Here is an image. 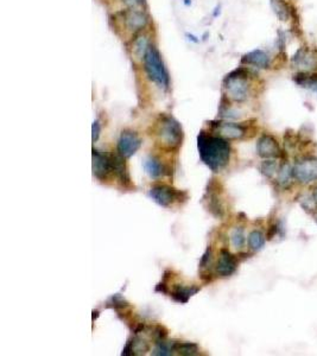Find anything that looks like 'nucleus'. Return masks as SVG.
<instances>
[{"label":"nucleus","instance_id":"obj_1","mask_svg":"<svg viewBox=\"0 0 317 356\" xmlns=\"http://www.w3.org/2000/svg\"><path fill=\"white\" fill-rule=\"evenodd\" d=\"M200 158L213 172L220 171L230 161L231 146L224 137H215L201 132L197 137Z\"/></svg>","mask_w":317,"mask_h":356},{"label":"nucleus","instance_id":"obj_28","mask_svg":"<svg viewBox=\"0 0 317 356\" xmlns=\"http://www.w3.org/2000/svg\"><path fill=\"white\" fill-rule=\"evenodd\" d=\"M91 132H93V143H95L99 139V136H100V132H101V127H100V124H99V121L93 122Z\"/></svg>","mask_w":317,"mask_h":356},{"label":"nucleus","instance_id":"obj_17","mask_svg":"<svg viewBox=\"0 0 317 356\" xmlns=\"http://www.w3.org/2000/svg\"><path fill=\"white\" fill-rule=\"evenodd\" d=\"M199 291L200 287L194 286V285H190V286L176 285L174 290L170 292V296L175 302L181 303V304H185V303H188L190 297H193V296L196 295Z\"/></svg>","mask_w":317,"mask_h":356},{"label":"nucleus","instance_id":"obj_2","mask_svg":"<svg viewBox=\"0 0 317 356\" xmlns=\"http://www.w3.org/2000/svg\"><path fill=\"white\" fill-rule=\"evenodd\" d=\"M144 69L149 79L156 83L162 89L167 90L170 84L168 70L165 68L160 51L153 45H150L145 56H144Z\"/></svg>","mask_w":317,"mask_h":356},{"label":"nucleus","instance_id":"obj_6","mask_svg":"<svg viewBox=\"0 0 317 356\" xmlns=\"http://www.w3.org/2000/svg\"><path fill=\"white\" fill-rule=\"evenodd\" d=\"M294 177L302 184L317 181V158L308 157L298 160L294 168Z\"/></svg>","mask_w":317,"mask_h":356},{"label":"nucleus","instance_id":"obj_21","mask_svg":"<svg viewBox=\"0 0 317 356\" xmlns=\"http://www.w3.org/2000/svg\"><path fill=\"white\" fill-rule=\"evenodd\" d=\"M149 47L150 45L147 43V38L145 36H139L135 42H133L132 55L135 56V58L144 59V56H145Z\"/></svg>","mask_w":317,"mask_h":356},{"label":"nucleus","instance_id":"obj_30","mask_svg":"<svg viewBox=\"0 0 317 356\" xmlns=\"http://www.w3.org/2000/svg\"><path fill=\"white\" fill-rule=\"evenodd\" d=\"M277 233H278V225L277 224H274V225H272V227H270L269 232H267V239H269V240H271V239H273V236L276 235Z\"/></svg>","mask_w":317,"mask_h":356},{"label":"nucleus","instance_id":"obj_8","mask_svg":"<svg viewBox=\"0 0 317 356\" xmlns=\"http://www.w3.org/2000/svg\"><path fill=\"white\" fill-rule=\"evenodd\" d=\"M142 146V139L133 131H124L118 140V153L124 158H130Z\"/></svg>","mask_w":317,"mask_h":356},{"label":"nucleus","instance_id":"obj_19","mask_svg":"<svg viewBox=\"0 0 317 356\" xmlns=\"http://www.w3.org/2000/svg\"><path fill=\"white\" fill-rule=\"evenodd\" d=\"M271 6H272L278 19L281 20V22H287L291 18L292 9L284 0H271Z\"/></svg>","mask_w":317,"mask_h":356},{"label":"nucleus","instance_id":"obj_13","mask_svg":"<svg viewBox=\"0 0 317 356\" xmlns=\"http://www.w3.org/2000/svg\"><path fill=\"white\" fill-rule=\"evenodd\" d=\"M241 63L247 66H255L260 69H267L270 67V57L264 50L256 49V50L246 54L241 58Z\"/></svg>","mask_w":317,"mask_h":356},{"label":"nucleus","instance_id":"obj_26","mask_svg":"<svg viewBox=\"0 0 317 356\" xmlns=\"http://www.w3.org/2000/svg\"><path fill=\"white\" fill-rule=\"evenodd\" d=\"M152 354L160 356L172 355V342L171 343H168L165 340H157L156 348H154Z\"/></svg>","mask_w":317,"mask_h":356},{"label":"nucleus","instance_id":"obj_7","mask_svg":"<svg viewBox=\"0 0 317 356\" xmlns=\"http://www.w3.org/2000/svg\"><path fill=\"white\" fill-rule=\"evenodd\" d=\"M112 174H113V164L111 154H105L98 150H93V175L99 181H107Z\"/></svg>","mask_w":317,"mask_h":356},{"label":"nucleus","instance_id":"obj_9","mask_svg":"<svg viewBox=\"0 0 317 356\" xmlns=\"http://www.w3.org/2000/svg\"><path fill=\"white\" fill-rule=\"evenodd\" d=\"M257 153L264 159H274L281 156V150L273 136L263 135L257 143Z\"/></svg>","mask_w":317,"mask_h":356},{"label":"nucleus","instance_id":"obj_23","mask_svg":"<svg viewBox=\"0 0 317 356\" xmlns=\"http://www.w3.org/2000/svg\"><path fill=\"white\" fill-rule=\"evenodd\" d=\"M295 178L294 177V170H292V168L289 164H283L279 168V170H278V183H279L280 185L287 186L289 183L291 182V179Z\"/></svg>","mask_w":317,"mask_h":356},{"label":"nucleus","instance_id":"obj_15","mask_svg":"<svg viewBox=\"0 0 317 356\" xmlns=\"http://www.w3.org/2000/svg\"><path fill=\"white\" fill-rule=\"evenodd\" d=\"M125 25L130 31H138L145 26L147 22L146 16L144 12L138 11V10H130L124 15Z\"/></svg>","mask_w":317,"mask_h":356},{"label":"nucleus","instance_id":"obj_27","mask_svg":"<svg viewBox=\"0 0 317 356\" xmlns=\"http://www.w3.org/2000/svg\"><path fill=\"white\" fill-rule=\"evenodd\" d=\"M211 248L210 247H208L206 249V252L203 253V255H202V258H201V262H200V269L201 270H206L208 266L210 265L211 264Z\"/></svg>","mask_w":317,"mask_h":356},{"label":"nucleus","instance_id":"obj_5","mask_svg":"<svg viewBox=\"0 0 317 356\" xmlns=\"http://www.w3.org/2000/svg\"><path fill=\"white\" fill-rule=\"evenodd\" d=\"M149 196L158 206L168 208L175 202H185L188 200V192L175 189L167 184H157L149 190Z\"/></svg>","mask_w":317,"mask_h":356},{"label":"nucleus","instance_id":"obj_18","mask_svg":"<svg viewBox=\"0 0 317 356\" xmlns=\"http://www.w3.org/2000/svg\"><path fill=\"white\" fill-rule=\"evenodd\" d=\"M294 81L297 86L308 88L317 94V74H309L305 72L297 73L294 75Z\"/></svg>","mask_w":317,"mask_h":356},{"label":"nucleus","instance_id":"obj_20","mask_svg":"<svg viewBox=\"0 0 317 356\" xmlns=\"http://www.w3.org/2000/svg\"><path fill=\"white\" fill-rule=\"evenodd\" d=\"M172 351H176L178 355H197L199 354V347L193 342L172 341Z\"/></svg>","mask_w":317,"mask_h":356},{"label":"nucleus","instance_id":"obj_10","mask_svg":"<svg viewBox=\"0 0 317 356\" xmlns=\"http://www.w3.org/2000/svg\"><path fill=\"white\" fill-rule=\"evenodd\" d=\"M238 259L228 249H221L220 256L215 266V272L220 277H230L237 271Z\"/></svg>","mask_w":317,"mask_h":356},{"label":"nucleus","instance_id":"obj_24","mask_svg":"<svg viewBox=\"0 0 317 356\" xmlns=\"http://www.w3.org/2000/svg\"><path fill=\"white\" fill-rule=\"evenodd\" d=\"M231 241H232V245H233L235 248L239 249V248L244 247L245 241H246L244 228H241V227L234 228L233 232L231 233Z\"/></svg>","mask_w":317,"mask_h":356},{"label":"nucleus","instance_id":"obj_12","mask_svg":"<svg viewBox=\"0 0 317 356\" xmlns=\"http://www.w3.org/2000/svg\"><path fill=\"white\" fill-rule=\"evenodd\" d=\"M291 61L292 64L297 68L308 70L315 67L317 63V56L315 55V51H311L308 47H302L295 52Z\"/></svg>","mask_w":317,"mask_h":356},{"label":"nucleus","instance_id":"obj_3","mask_svg":"<svg viewBox=\"0 0 317 356\" xmlns=\"http://www.w3.org/2000/svg\"><path fill=\"white\" fill-rule=\"evenodd\" d=\"M157 137L160 143L167 149H178L183 139L181 125L172 116H162L157 125Z\"/></svg>","mask_w":317,"mask_h":356},{"label":"nucleus","instance_id":"obj_22","mask_svg":"<svg viewBox=\"0 0 317 356\" xmlns=\"http://www.w3.org/2000/svg\"><path fill=\"white\" fill-rule=\"evenodd\" d=\"M266 239L260 231H253L248 235V246L252 251L258 252L265 246Z\"/></svg>","mask_w":317,"mask_h":356},{"label":"nucleus","instance_id":"obj_14","mask_svg":"<svg viewBox=\"0 0 317 356\" xmlns=\"http://www.w3.org/2000/svg\"><path fill=\"white\" fill-rule=\"evenodd\" d=\"M112 164H113V174L120 179V182L125 186L131 185V178H130L128 167H126L125 158L120 154H111Z\"/></svg>","mask_w":317,"mask_h":356},{"label":"nucleus","instance_id":"obj_29","mask_svg":"<svg viewBox=\"0 0 317 356\" xmlns=\"http://www.w3.org/2000/svg\"><path fill=\"white\" fill-rule=\"evenodd\" d=\"M278 48H279L280 51H284L285 49V35L283 31L278 33Z\"/></svg>","mask_w":317,"mask_h":356},{"label":"nucleus","instance_id":"obj_25","mask_svg":"<svg viewBox=\"0 0 317 356\" xmlns=\"http://www.w3.org/2000/svg\"><path fill=\"white\" fill-rule=\"evenodd\" d=\"M279 170V168H278V164L276 160L273 159H266L265 161H263L262 167H260V171H262V174L265 176V177L271 178L272 176L278 172Z\"/></svg>","mask_w":317,"mask_h":356},{"label":"nucleus","instance_id":"obj_31","mask_svg":"<svg viewBox=\"0 0 317 356\" xmlns=\"http://www.w3.org/2000/svg\"><path fill=\"white\" fill-rule=\"evenodd\" d=\"M122 2L130 6H138L143 4L144 0H122Z\"/></svg>","mask_w":317,"mask_h":356},{"label":"nucleus","instance_id":"obj_11","mask_svg":"<svg viewBox=\"0 0 317 356\" xmlns=\"http://www.w3.org/2000/svg\"><path fill=\"white\" fill-rule=\"evenodd\" d=\"M215 131L221 137L228 139H240L246 135V127L241 124H235V122H211Z\"/></svg>","mask_w":317,"mask_h":356},{"label":"nucleus","instance_id":"obj_4","mask_svg":"<svg viewBox=\"0 0 317 356\" xmlns=\"http://www.w3.org/2000/svg\"><path fill=\"white\" fill-rule=\"evenodd\" d=\"M224 87L232 100L241 102L248 96V72L244 68L235 69L225 77Z\"/></svg>","mask_w":317,"mask_h":356},{"label":"nucleus","instance_id":"obj_16","mask_svg":"<svg viewBox=\"0 0 317 356\" xmlns=\"http://www.w3.org/2000/svg\"><path fill=\"white\" fill-rule=\"evenodd\" d=\"M144 170L151 178H160L168 174L167 167L154 156H149L144 160Z\"/></svg>","mask_w":317,"mask_h":356}]
</instances>
